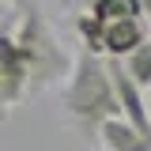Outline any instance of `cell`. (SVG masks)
I'll return each mask as SVG.
<instances>
[{"label": "cell", "instance_id": "3957f363", "mask_svg": "<svg viewBox=\"0 0 151 151\" xmlns=\"http://www.w3.org/2000/svg\"><path fill=\"white\" fill-rule=\"evenodd\" d=\"M30 94V76H27V60L19 53L15 38L0 30V113L19 106Z\"/></svg>", "mask_w": 151, "mask_h": 151}, {"label": "cell", "instance_id": "7a4b0ae2", "mask_svg": "<svg viewBox=\"0 0 151 151\" xmlns=\"http://www.w3.org/2000/svg\"><path fill=\"white\" fill-rule=\"evenodd\" d=\"M12 38H15L19 53L27 60L30 91H49L53 83L68 79L76 53L64 49V42L57 38V30L49 27V19L42 15L34 4L19 12V23H15V30H12Z\"/></svg>", "mask_w": 151, "mask_h": 151}, {"label": "cell", "instance_id": "52a82bcc", "mask_svg": "<svg viewBox=\"0 0 151 151\" xmlns=\"http://www.w3.org/2000/svg\"><path fill=\"white\" fill-rule=\"evenodd\" d=\"M8 8H15V12H23V8H30V0H4Z\"/></svg>", "mask_w": 151, "mask_h": 151}, {"label": "cell", "instance_id": "9c48e42d", "mask_svg": "<svg viewBox=\"0 0 151 151\" xmlns=\"http://www.w3.org/2000/svg\"><path fill=\"white\" fill-rule=\"evenodd\" d=\"M147 110H151V87H147Z\"/></svg>", "mask_w": 151, "mask_h": 151}, {"label": "cell", "instance_id": "8992f818", "mask_svg": "<svg viewBox=\"0 0 151 151\" xmlns=\"http://www.w3.org/2000/svg\"><path fill=\"white\" fill-rule=\"evenodd\" d=\"M121 64H125V72H129L132 79L147 91V87H151V38L144 42V45H136V49H132Z\"/></svg>", "mask_w": 151, "mask_h": 151}, {"label": "cell", "instance_id": "6da1fadb", "mask_svg": "<svg viewBox=\"0 0 151 151\" xmlns=\"http://www.w3.org/2000/svg\"><path fill=\"white\" fill-rule=\"evenodd\" d=\"M64 113L83 132H91V136L110 117H121L117 91H113V76H110V60L91 53V49H83V45L76 49L72 72L64 79Z\"/></svg>", "mask_w": 151, "mask_h": 151}, {"label": "cell", "instance_id": "5b68a950", "mask_svg": "<svg viewBox=\"0 0 151 151\" xmlns=\"http://www.w3.org/2000/svg\"><path fill=\"white\" fill-rule=\"evenodd\" d=\"M91 15L98 23H113V19H136L144 15V8H140V0H94Z\"/></svg>", "mask_w": 151, "mask_h": 151}, {"label": "cell", "instance_id": "277c9868", "mask_svg": "<svg viewBox=\"0 0 151 151\" xmlns=\"http://www.w3.org/2000/svg\"><path fill=\"white\" fill-rule=\"evenodd\" d=\"M94 140L102 151H151V136L136 132L125 117H110L106 125H98Z\"/></svg>", "mask_w": 151, "mask_h": 151}, {"label": "cell", "instance_id": "30bf717a", "mask_svg": "<svg viewBox=\"0 0 151 151\" xmlns=\"http://www.w3.org/2000/svg\"><path fill=\"white\" fill-rule=\"evenodd\" d=\"M60 4H72V0H60Z\"/></svg>", "mask_w": 151, "mask_h": 151}, {"label": "cell", "instance_id": "ba28073f", "mask_svg": "<svg viewBox=\"0 0 151 151\" xmlns=\"http://www.w3.org/2000/svg\"><path fill=\"white\" fill-rule=\"evenodd\" d=\"M140 8H144V19H151V0H140Z\"/></svg>", "mask_w": 151, "mask_h": 151}]
</instances>
